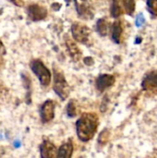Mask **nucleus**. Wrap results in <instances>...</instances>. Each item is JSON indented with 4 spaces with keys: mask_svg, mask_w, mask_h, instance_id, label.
Listing matches in <instances>:
<instances>
[{
    "mask_svg": "<svg viewBox=\"0 0 157 158\" xmlns=\"http://www.w3.org/2000/svg\"><path fill=\"white\" fill-rule=\"evenodd\" d=\"M99 126V117L95 113H83L76 122V132L81 142L92 140Z\"/></svg>",
    "mask_w": 157,
    "mask_h": 158,
    "instance_id": "f257e3e1",
    "label": "nucleus"
},
{
    "mask_svg": "<svg viewBox=\"0 0 157 158\" xmlns=\"http://www.w3.org/2000/svg\"><path fill=\"white\" fill-rule=\"evenodd\" d=\"M53 78H54L53 89H54L55 93L63 101L66 100L70 94V88H69V85H68L62 70L54 67V77Z\"/></svg>",
    "mask_w": 157,
    "mask_h": 158,
    "instance_id": "f03ea898",
    "label": "nucleus"
},
{
    "mask_svg": "<svg viewBox=\"0 0 157 158\" xmlns=\"http://www.w3.org/2000/svg\"><path fill=\"white\" fill-rule=\"evenodd\" d=\"M30 68L31 71L35 74V76L38 78L42 86L47 87L51 83V80H52L51 72L41 59L38 58L32 59L30 63Z\"/></svg>",
    "mask_w": 157,
    "mask_h": 158,
    "instance_id": "7ed1b4c3",
    "label": "nucleus"
},
{
    "mask_svg": "<svg viewBox=\"0 0 157 158\" xmlns=\"http://www.w3.org/2000/svg\"><path fill=\"white\" fill-rule=\"evenodd\" d=\"M91 29L79 21H76L72 24L71 26V33H72V37L75 41L83 44H90V41H91Z\"/></svg>",
    "mask_w": 157,
    "mask_h": 158,
    "instance_id": "20e7f679",
    "label": "nucleus"
},
{
    "mask_svg": "<svg viewBox=\"0 0 157 158\" xmlns=\"http://www.w3.org/2000/svg\"><path fill=\"white\" fill-rule=\"evenodd\" d=\"M141 86L148 96L157 95V69L150 70L143 76Z\"/></svg>",
    "mask_w": 157,
    "mask_h": 158,
    "instance_id": "39448f33",
    "label": "nucleus"
},
{
    "mask_svg": "<svg viewBox=\"0 0 157 158\" xmlns=\"http://www.w3.org/2000/svg\"><path fill=\"white\" fill-rule=\"evenodd\" d=\"M74 2L80 18L89 20L94 17V8L91 0H74Z\"/></svg>",
    "mask_w": 157,
    "mask_h": 158,
    "instance_id": "423d86ee",
    "label": "nucleus"
},
{
    "mask_svg": "<svg viewBox=\"0 0 157 158\" xmlns=\"http://www.w3.org/2000/svg\"><path fill=\"white\" fill-rule=\"evenodd\" d=\"M56 103L53 100H46L40 107V117L43 123H48L55 118Z\"/></svg>",
    "mask_w": 157,
    "mask_h": 158,
    "instance_id": "0eeeda50",
    "label": "nucleus"
},
{
    "mask_svg": "<svg viewBox=\"0 0 157 158\" xmlns=\"http://www.w3.org/2000/svg\"><path fill=\"white\" fill-rule=\"evenodd\" d=\"M27 14L31 20L40 21L47 17V9L38 4H31L27 7Z\"/></svg>",
    "mask_w": 157,
    "mask_h": 158,
    "instance_id": "6e6552de",
    "label": "nucleus"
},
{
    "mask_svg": "<svg viewBox=\"0 0 157 158\" xmlns=\"http://www.w3.org/2000/svg\"><path fill=\"white\" fill-rule=\"evenodd\" d=\"M65 43H66V46H67L68 52L69 56L71 57V59L74 62L79 61L81 59V57L82 53H81L80 47L74 42V39H71L68 35H66L65 36Z\"/></svg>",
    "mask_w": 157,
    "mask_h": 158,
    "instance_id": "1a4fd4ad",
    "label": "nucleus"
},
{
    "mask_svg": "<svg viewBox=\"0 0 157 158\" xmlns=\"http://www.w3.org/2000/svg\"><path fill=\"white\" fill-rule=\"evenodd\" d=\"M116 79L113 75L110 74H101L97 77L95 84L96 89L99 92H104L105 90L108 89L109 87L113 86L115 84Z\"/></svg>",
    "mask_w": 157,
    "mask_h": 158,
    "instance_id": "9d476101",
    "label": "nucleus"
},
{
    "mask_svg": "<svg viewBox=\"0 0 157 158\" xmlns=\"http://www.w3.org/2000/svg\"><path fill=\"white\" fill-rule=\"evenodd\" d=\"M40 155L43 158L57 157V149L49 140H44L40 145Z\"/></svg>",
    "mask_w": 157,
    "mask_h": 158,
    "instance_id": "9b49d317",
    "label": "nucleus"
},
{
    "mask_svg": "<svg viewBox=\"0 0 157 158\" xmlns=\"http://www.w3.org/2000/svg\"><path fill=\"white\" fill-rule=\"evenodd\" d=\"M123 35V26L120 20H116L111 26V37L116 44H121Z\"/></svg>",
    "mask_w": 157,
    "mask_h": 158,
    "instance_id": "f8f14e48",
    "label": "nucleus"
},
{
    "mask_svg": "<svg viewBox=\"0 0 157 158\" xmlns=\"http://www.w3.org/2000/svg\"><path fill=\"white\" fill-rule=\"evenodd\" d=\"M73 150H74V146L72 141L69 139L68 142L63 143L57 150V157L70 158L72 156Z\"/></svg>",
    "mask_w": 157,
    "mask_h": 158,
    "instance_id": "ddd939ff",
    "label": "nucleus"
},
{
    "mask_svg": "<svg viewBox=\"0 0 157 158\" xmlns=\"http://www.w3.org/2000/svg\"><path fill=\"white\" fill-rule=\"evenodd\" d=\"M111 16L115 19H118L123 15L124 7L122 5L121 0H112V5H111Z\"/></svg>",
    "mask_w": 157,
    "mask_h": 158,
    "instance_id": "4468645a",
    "label": "nucleus"
},
{
    "mask_svg": "<svg viewBox=\"0 0 157 158\" xmlns=\"http://www.w3.org/2000/svg\"><path fill=\"white\" fill-rule=\"evenodd\" d=\"M109 29L108 22L105 19H99L96 22V31L101 36H105L107 35Z\"/></svg>",
    "mask_w": 157,
    "mask_h": 158,
    "instance_id": "2eb2a0df",
    "label": "nucleus"
},
{
    "mask_svg": "<svg viewBox=\"0 0 157 158\" xmlns=\"http://www.w3.org/2000/svg\"><path fill=\"white\" fill-rule=\"evenodd\" d=\"M122 5L125 10V13H127L130 16H132L135 11V0H121Z\"/></svg>",
    "mask_w": 157,
    "mask_h": 158,
    "instance_id": "dca6fc26",
    "label": "nucleus"
},
{
    "mask_svg": "<svg viewBox=\"0 0 157 158\" xmlns=\"http://www.w3.org/2000/svg\"><path fill=\"white\" fill-rule=\"evenodd\" d=\"M78 114V106L74 100L69 101V103L67 106V115L69 118H74Z\"/></svg>",
    "mask_w": 157,
    "mask_h": 158,
    "instance_id": "f3484780",
    "label": "nucleus"
},
{
    "mask_svg": "<svg viewBox=\"0 0 157 158\" xmlns=\"http://www.w3.org/2000/svg\"><path fill=\"white\" fill-rule=\"evenodd\" d=\"M148 11L154 16L157 17V0H146Z\"/></svg>",
    "mask_w": 157,
    "mask_h": 158,
    "instance_id": "a211bd4d",
    "label": "nucleus"
},
{
    "mask_svg": "<svg viewBox=\"0 0 157 158\" xmlns=\"http://www.w3.org/2000/svg\"><path fill=\"white\" fill-rule=\"evenodd\" d=\"M21 77H22V81H23V83H24V86H25V88H26V90H27V93H28L27 99L30 100V98H31V80H30L29 76H28L27 74H24V73L21 74Z\"/></svg>",
    "mask_w": 157,
    "mask_h": 158,
    "instance_id": "6ab92c4d",
    "label": "nucleus"
},
{
    "mask_svg": "<svg viewBox=\"0 0 157 158\" xmlns=\"http://www.w3.org/2000/svg\"><path fill=\"white\" fill-rule=\"evenodd\" d=\"M145 22V19L143 14H139L136 18V25L137 26H142Z\"/></svg>",
    "mask_w": 157,
    "mask_h": 158,
    "instance_id": "aec40b11",
    "label": "nucleus"
},
{
    "mask_svg": "<svg viewBox=\"0 0 157 158\" xmlns=\"http://www.w3.org/2000/svg\"><path fill=\"white\" fill-rule=\"evenodd\" d=\"M4 55H6V47L2 43V41L0 40V56H4Z\"/></svg>",
    "mask_w": 157,
    "mask_h": 158,
    "instance_id": "412c9836",
    "label": "nucleus"
},
{
    "mask_svg": "<svg viewBox=\"0 0 157 158\" xmlns=\"http://www.w3.org/2000/svg\"><path fill=\"white\" fill-rule=\"evenodd\" d=\"M11 3H13L14 5L18 6H23V0H9Z\"/></svg>",
    "mask_w": 157,
    "mask_h": 158,
    "instance_id": "4be33fe9",
    "label": "nucleus"
},
{
    "mask_svg": "<svg viewBox=\"0 0 157 158\" xmlns=\"http://www.w3.org/2000/svg\"><path fill=\"white\" fill-rule=\"evenodd\" d=\"M4 67V60L0 57V69Z\"/></svg>",
    "mask_w": 157,
    "mask_h": 158,
    "instance_id": "5701e85b",
    "label": "nucleus"
}]
</instances>
